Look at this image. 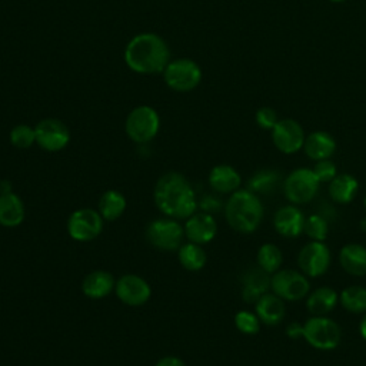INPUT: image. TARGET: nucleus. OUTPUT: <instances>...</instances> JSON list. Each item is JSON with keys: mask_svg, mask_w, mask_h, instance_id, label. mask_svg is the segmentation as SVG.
Returning a JSON list of instances; mask_svg holds the SVG:
<instances>
[{"mask_svg": "<svg viewBox=\"0 0 366 366\" xmlns=\"http://www.w3.org/2000/svg\"><path fill=\"white\" fill-rule=\"evenodd\" d=\"M303 150H305V154L315 162L330 159L336 150V142L333 136L329 134L327 132L316 130V132H312L309 136H306L303 143Z\"/></svg>", "mask_w": 366, "mask_h": 366, "instance_id": "b1692460", "label": "nucleus"}, {"mask_svg": "<svg viewBox=\"0 0 366 366\" xmlns=\"http://www.w3.org/2000/svg\"><path fill=\"white\" fill-rule=\"evenodd\" d=\"M363 207H365V210H366V196H365V199H363Z\"/></svg>", "mask_w": 366, "mask_h": 366, "instance_id": "a19ab883", "label": "nucleus"}, {"mask_svg": "<svg viewBox=\"0 0 366 366\" xmlns=\"http://www.w3.org/2000/svg\"><path fill=\"white\" fill-rule=\"evenodd\" d=\"M312 170L320 183H330L337 174L336 164L330 159L316 162Z\"/></svg>", "mask_w": 366, "mask_h": 366, "instance_id": "72a5a7b5", "label": "nucleus"}, {"mask_svg": "<svg viewBox=\"0 0 366 366\" xmlns=\"http://www.w3.org/2000/svg\"><path fill=\"white\" fill-rule=\"evenodd\" d=\"M170 51L166 41L156 33L136 34L124 49V63L139 74L163 73L169 64Z\"/></svg>", "mask_w": 366, "mask_h": 366, "instance_id": "f03ea898", "label": "nucleus"}, {"mask_svg": "<svg viewBox=\"0 0 366 366\" xmlns=\"http://www.w3.org/2000/svg\"><path fill=\"white\" fill-rule=\"evenodd\" d=\"M282 183V174L274 169H262L253 173L246 184V189L259 194H270L273 193L279 184Z\"/></svg>", "mask_w": 366, "mask_h": 366, "instance_id": "bb28decb", "label": "nucleus"}, {"mask_svg": "<svg viewBox=\"0 0 366 366\" xmlns=\"http://www.w3.org/2000/svg\"><path fill=\"white\" fill-rule=\"evenodd\" d=\"M303 233L315 242H325L329 234V220L320 213H312L305 220Z\"/></svg>", "mask_w": 366, "mask_h": 366, "instance_id": "7c9ffc66", "label": "nucleus"}, {"mask_svg": "<svg viewBox=\"0 0 366 366\" xmlns=\"http://www.w3.org/2000/svg\"><path fill=\"white\" fill-rule=\"evenodd\" d=\"M116 279L107 270H93L81 280V292L89 299H103L114 292Z\"/></svg>", "mask_w": 366, "mask_h": 366, "instance_id": "412c9836", "label": "nucleus"}, {"mask_svg": "<svg viewBox=\"0 0 366 366\" xmlns=\"http://www.w3.org/2000/svg\"><path fill=\"white\" fill-rule=\"evenodd\" d=\"M36 143L46 152H60L70 142L67 126L59 119H43L34 126Z\"/></svg>", "mask_w": 366, "mask_h": 366, "instance_id": "f8f14e48", "label": "nucleus"}, {"mask_svg": "<svg viewBox=\"0 0 366 366\" xmlns=\"http://www.w3.org/2000/svg\"><path fill=\"white\" fill-rule=\"evenodd\" d=\"M256 262L260 269L267 272L269 274H273L279 269H282L283 263V253L274 243H263L257 249L256 253Z\"/></svg>", "mask_w": 366, "mask_h": 366, "instance_id": "c756f323", "label": "nucleus"}, {"mask_svg": "<svg viewBox=\"0 0 366 366\" xmlns=\"http://www.w3.org/2000/svg\"><path fill=\"white\" fill-rule=\"evenodd\" d=\"M160 129L157 112L150 106H137L126 117L124 130L130 140L143 144L153 140Z\"/></svg>", "mask_w": 366, "mask_h": 366, "instance_id": "423d86ee", "label": "nucleus"}, {"mask_svg": "<svg viewBox=\"0 0 366 366\" xmlns=\"http://www.w3.org/2000/svg\"><path fill=\"white\" fill-rule=\"evenodd\" d=\"M270 276L259 266L247 270L242 279V299L246 303H256L270 290Z\"/></svg>", "mask_w": 366, "mask_h": 366, "instance_id": "f3484780", "label": "nucleus"}, {"mask_svg": "<svg viewBox=\"0 0 366 366\" xmlns=\"http://www.w3.org/2000/svg\"><path fill=\"white\" fill-rule=\"evenodd\" d=\"M270 133L273 144L285 154H293L303 149L306 136L303 127L293 119H280Z\"/></svg>", "mask_w": 366, "mask_h": 366, "instance_id": "4468645a", "label": "nucleus"}, {"mask_svg": "<svg viewBox=\"0 0 366 366\" xmlns=\"http://www.w3.org/2000/svg\"><path fill=\"white\" fill-rule=\"evenodd\" d=\"M234 326L239 332L244 335H256L260 330L262 322L256 312L250 310H239L234 315Z\"/></svg>", "mask_w": 366, "mask_h": 366, "instance_id": "473e14b6", "label": "nucleus"}, {"mask_svg": "<svg viewBox=\"0 0 366 366\" xmlns=\"http://www.w3.org/2000/svg\"><path fill=\"white\" fill-rule=\"evenodd\" d=\"M303 339L315 349L333 350L342 342V329L327 316H310L303 323Z\"/></svg>", "mask_w": 366, "mask_h": 366, "instance_id": "20e7f679", "label": "nucleus"}, {"mask_svg": "<svg viewBox=\"0 0 366 366\" xmlns=\"http://www.w3.org/2000/svg\"><path fill=\"white\" fill-rule=\"evenodd\" d=\"M146 240L154 249L163 252H176L182 246L184 237L183 224L172 217H160L152 220L146 227Z\"/></svg>", "mask_w": 366, "mask_h": 366, "instance_id": "39448f33", "label": "nucleus"}, {"mask_svg": "<svg viewBox=\"0 0 366 366\" xmlns=\"http://www.w3.org/2000/svg\"><path fill=\"white\" fill-rule=\"evenodd\" d=\"M184 237L197 244L212 242L217 233V223L213 214L206 212H194L184 220Z\"/></svg>", "mask_w": 366, "mask_h": 366, "instance_id": "2eb2a0df", "label": "nucleus"}, {"mask_svg": "<svg viewBox=\"0 0 366 366\" xmlns=\"http://www.w3.org/2000/svg\"><path fill=\"white\" fill-rule=\"evenodd\" d=\"M320 182L312 169L299 167L292 170L283 180V194L292 204H305L315 199Z\"/></svg>", "mask_w": 366, "mask_h": 366, "instance_id": "0eeeda50", "label": "nucleus"}, {"mask_svg": "<svg viewBox=\"0 0 366 366\" xmlns=\"http://www.w3.org/2000/svg\"><path fill=\"white\" fill-rule=\"evenodd\" d=\"M227 224L243 234L253 233L263 220V203L260 197L249 189L233 192L223 206Z\"/></svg>", "mask_w": 366, "mask_h": 366, "instance_id": "7ed1b4c3", "label": "nucleus"}, {"mask_svg": "<svg viewBox=\"0 0 366 366\" xmlns=\"http://www.w3.org/2000/svg\"><path fill=\"white\" fill-rule=\"evenodd\" d=\"M10 143L17 149H29L36 143L34 127L29 124H17L10 130Z\"/></svg>", "mask_w": 366, "mask_h": 366, "instance_id": "2f4dec72", "label": "nucleus"}, {"mask_svg": "<svg viewBox=\"0 0 366 366\" xmlns=\"http://www.w3.org/2000/svg\"><path fill=\"white\" fill-rule=\"evenodd\" d=\"M277 122H279L277 113L272 107H260L256 112V123L260 129L272 130Z\"/></svg>", "mask_w": 366, "mask_h": 366, "instance_id": "f704fd0d", "label": "nucleus"}, {"mask_svg": "<svg viewBox=\"0 0 366 366\" xmlns=\"http://www.w3.org/2000/svg\"><path fill=\"white\" fill-rule=\"evenodd\" d=\"M154 366H186V363L177 356H164L159 359Z\"/></svg>", "mask_w": 366, "mask_h": 366, "instance_id": "4c0bfd02", "label": "nucleus"}, {"mask_svg": "<svg viewBox=\"0 0 366 366\" xmlns=\"http://www.w3.org/2000/svg\"><path fill=\"white\" fill-rule=\"evenodd\" d=\"M270 290L285 302H297L310 292L309 277L300 270L279 269L270 276Z\"/></svg>", "mask_w": 366, "mask_h": 366, "instance_id": "6e6552de", "label": "nucleus"}, {"mask_svg": "<svg viewBox=\"0 0 366 366\" xmlns=\"http://www.w3.org/2000/svg\"><path fill=\"white\" fill-rule=\"evenodd\" d=\"M305 220L306 216L303 212L296 204L290 203L277 209L273 216V227L280 236L295 239L303 233Z\"/></svg>", "mask_w": 366, "mask_h": 366, "instance_id": "dca6fc26", "label": "nucleus"}, {"mask_svg": "<svg viewBox=\"0 0 366 366\" xmlns=\"http://www.w3.org/2000/svg\"><path fill=\"white\" fill-rule=\"evenodd\" d=\"M339 305V293L329 286H320L306 296V309L312 316H327Z\"/></svg>", "mask_w": 366, "mask_h": 366, "instance_id": "5701e85b", "label": "nucleus"}, {"mask_svg": "<svg viewBox=\"0 0 366 366\" xmlns=\"http://www.w3.org/2000/svg\"><path fill=\"white\" fill-rule=\"evenodd\" d=\"M199 206H200V209H202V212H206V213H214V212H217L222 206H224V204H222V202H220V199L219 197H216V196H212V194H207V196H204L200 202H199Z\"/></svg>", "mask_w": 366, "mask_h": 366, "instance_id": "c9c22d12", "label": "nucleus"}, {"mask_svg": "<svg viewBox=\"0 0 366 366\" xmlns=\"http://www.w3.org/2000/svg\"><path fill=\"white\" fill-rule=\"evenodd\" d=\"M104 219L97 209L81 207L70 213L67 219V233L76 242L94 240L103 230Z\"/></svg>", "mask_w": 366, "mask_h": 366, "instance_id": "9d476101", "label": "nucleus"}, {"mask_svg": "<svg viewBox=\"0 0 366 366\" xmlns=\"http://www.w3.org/2000/svg\"><path fill=\"white\" fill-rule=\"evenodd\" d=\"M114 293L122 303L136 307L144 305L150 299L152 289L142 276L127 273L116 279Z\"/></svg>", "mask_w": 366, "mask_h": 366, "instance_id": "ddd939ff", "label": "nucleus"}, {"mask_svg": "<svg viewBox=\"0 0 366 366\" xmlns=\"http://www.w3.org/2000/svg\"><path fill=\"white\" fill-rule=\"evenodd\" d=\"M332 3H342V1H345V0H330Z\"/></svg>", "mask_w": 366, "mask_h": 366, "instance_id": "ea45409f", "label": "nucleus"}, {"mask_svg": "<svg viewBox=\"0 0 366 366\" xmlns=\"http://www.w3.org/2000/svg\"><path fill=\"white\" fill-rule=\"evenodd\" d=\"M127 202L123 193L114 189L106 190L97 203V212L104 219V222H114L117 220L126 210Z\"/></svg>", "mask_w": 366, "mask_h": 366, "instance_id": "a878e982", "label": "nucleus"}, {"mask_svg": "<svg viewBox=\"0 0 366 366\" xmlns=\"http://www.w3.org/2000/svg\"><path fill=\"white\" fill-rule=\"evenodd\" d=\"M254 312L259 316L262 325L277 326L285 319L286 305L283 299L270 290L254 303Z\"/></svg>", "mask_w": 366, "mask_h": 366, "instance_id": "a211bd4d", "label": "nucleus"}, {"mask_svg": "<svg viewBox=\"0 0 366 366\" xmlns=\"http://www.w3.org/2000/svg\"><path fill=\"white\" fill-rule=\"evenodd\" d=\"M286 335L290 339H299L303 337V323H297V322H292L286 326Z\"/></svg>", "mask_w": 366, "mask_h": 366, "instance_id": "e433bc0d", "label": "nucleus"}, {"mask_svg": "<svg viewBox=\"0 0 366 366\" xmlns=\"http://www.w3.org/2000/svg\"><path fill=\"white\" fill-rule=\"evenodd\" d=\"M359 333H360L362 339L366 340V313H363V317H362V320L359 323Z\"/></svg>", "mask_w": 366, "mask_h": 366, "instance_id": "58836bf2", "label": "nucleus"}, {"mask_svg": "<svg viewBox=\"0 0 366 366\" xmlns=\"http://www.w3.org/2000/svg\"><path fill=\"white\" fill-rule=\"evenodd\" d=\"M339 305L353 315L366 313V287L360 285L345 287L339 293Z\"/></svg>", "mask_w": 366, "mask_h": 366, "instance_id": "cd10ccee", "label": "nucleus"}, {"mask_svg": "<svg viewBox=\"0 0 366 366\" xmlns=\"http://www.w3.org/2000/svg\"><path fill=\"white\" fill-rule=\"evenodd\" d=\"M332 263L330 249L325 242L310 240L297 253V266L307 277L323 276Z\"/></svg>", "mask_w": 366, "mask_h": 366, "instance_id": "9b49d317", "label": "nucleus"}, {"mask_svg": "<svg viewBox=\"0 0 366 366\" xmlns=\"http://www.w3.org/2000/svg\"><path fill=\"white\" fill-rule=\"evenodd\" d=\"M340 267L350 276H366V246L360 243H347L339 250Z\"/></svg>", "mask_w": 366, "mask_h": 366, "instance_id": "6ab92c4d", "label": "nucleus"}, {"mask_svg": "<svg viewBox=\"0 0 366 366\" xmlns=\"http://www.w3.org/2000/svg\"><path fill=\"white\" fill-rule=\"evenodd\" d=\"M210 187L222 194H232L240 189L242 177L240 173L230 164H217L209 172Z\"/></svg>", "mask_w": 366, "mask_h": 366, "instance_id": "aec40b11", "label": "nucleus"}, {"mask_svg": "<svg viewBox=\"0 0 366 366\" xmlns=\"http://www.w3.org/2000/svg\"><path fill=\"white\" fill-rule=\"evenodd\" d=\"M164 83L174 92H190L202 80L200 66L190 59H176L169 61L163 71Z\"/></svg>", "mask_w": 366, "mask_h": 366, "instance_id": "1a4fd4ad", "label": "nucleus"}, {"mask_svg": "<svg viewBox=\"0 0 366 366\" xmlns=\"http://www.w3.org/2000/svg\"><path fill=\"white\" fill-rule=\"evenodd\" d=\"M359 190V182L355 176L349 173H337L335 179L329 183V196L335 203L347 204L350 203Z\"/></svg>", "mask_w": 366, "mask_h": 366, "instance_id": "393cba45", "label": "nucleus"}, {"mask_svg": "<svg viewBox=\"0 0 366 366\" xmlns=\"http://www.w3.org/2000/svg\"><path fill=\"white\" fill-rule=\"evenodd\" d=\"M26 217V207L19 194L7 192L0 194V226L11 229L23 223Z\"/></svg>", "mask_w": 366, "mask_h": 366, "instance_id": "4be33fe9", "label": "nucleus"}, {"mask_svg": "<svg viewBox=\"0 0 366 366\" xmlns=\"http://www.w3.org/2000/svg\"><path fill=\"white\" fill-rule=\"evenodd\" d=\"M153 197L160 213L176 220H186L199 207L190 182L179 172L162 174L154 184Z\"/></svg>", "mask_w": 366, "mask_h": 366, "instance_id": "f257e3e1", "label": "nucleus"}, {"mask_svg": "<svg viewBox=\"0 0 366 366\" xmlns=\"http://www.w3.org/2000/svg\"><path fill=\"white\" fill-rule=\"evenodd\" d=\"M177 257L180 264L189 272L202 270L207 262V254L202 244L187 242L182 244L177 250Z\"/></svg>", "mask_w": 366, "mask_h": 366, "instance_id": "c85d7f7f", "label": "nucleus"}]
</instances>
